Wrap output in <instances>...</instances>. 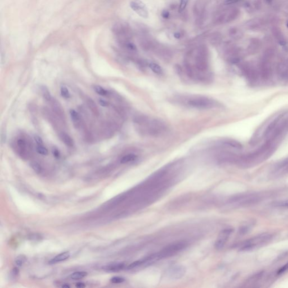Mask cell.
<instances>
[{
  "mask_svg": "<svg viewBox=\"0 0 288 288\" xmlns=\"http://www.w3.org/2000/svg\"><path fill=\"white\" fill-rule=\"evenodd\" d=\"M70 256H71V254L68 252H65L60 253L49 261V264H57L60 262H63V261L67 260V259L70 257Z\"/></svg>",
  "mask_w": 288,
  "mask_h": 288,
  "instance_id": "11",
  "label": "cell"
},
{
  "mask_svg": "<svg viewBox=\"0 0 288 288\" xmlns=\"http://www.w3.org/2000/svg\"><path fill=\"white\" fill-rule=\"evenodd\" d=\"M50 102L51 103L52 110L55 113V114L57 115L60 118L64 119L65 114H64L63 108L61 105L60 103L58 102V101L56 99H54V98H52Z\"/></svg>",
  "mask_w": 288,
  "mask_h": 288,
  "instance_id": "8",
  "label": "cell"
},
{
  "mask_svg": "<svg viewBox=\"0 0 288 288\" xmlns=\"http://www.w3.org/2000/svg\"><path fill=\"white\" fill-rule=\"evenodd\" d=\"M41 93L42 95L43 96V98L47 101H50L51 100L52 96L50 93V92L49 89L47 88L46 86H43L41 87Z\"/></svg>",
  "mask_w": 288,
  "mask_h": 288,
  "instance_id": "17",
  "label": "cell"
},
{
  "mask_svg": "<svg viewBox=\"0 0 288 288\" xmlns=\"http://www.w3.org/2000/svg\"><path fill=\"white\" fill-rule=\"evenodd\" d=\"M86 103H87V105L88 108L91 109V110L95 114L98 115L99 114V110H98V108L94 101L91 98H87L86 99Z\"/></svg>",
  "mask_w": 288,
  "mask_h": 288,
  "instance_id": "13",
  "label": "cell"
},
{
  "mask_svg": "<svg viewBox=\"0 0 288 288\" xmlns=\"http://www.w3.org/2000/svg\"><path fill=\"white\" fill-rule=\"evenodd\" d=\"M266 1L268 3H270L272 1V0H266Z\"/></svg>",
  "mask_w": 288,
  "mask_h": 288,
  "instance_id": "41",
  "label": "cell"
},
{
  "mask_svg": "<svg viewBox=\"0 0 288 288\" xmlns=\"http://www.w3.org/2000/svg\"><path fill=\"white\" fill-rule=\"evenodd\" d=\"M186 273V269L182 265H173L167 270V275L173 280H179L184 277Z\"/></svg>",
  "mask_w": 288,
  "mask_h": 288,
  "instance_id": "5",
  "label": "cell"
},
{
  "mask_svg": "<svg viewBox=\"0 0 288 288\" xmlns=\"http://www.w3.org/2000/svg\"><path fill=\"white\" fill-rule=\"evenodd\" d=\"M232 231L233 230L232 228H227L221 232L217 239L215 243V248L217 249L220 250L224 247Z\"/></svg>",
  "mask_w": 288,
  "mask_h": 288,
  "instance_id": "7",
  "label": "cell"
},
{
  "mask_svg": "<svg viewBox=\"0 0 288 288\" xmlns=\"http://www.w3.org/2000/svg\"><path fill=\"white\" fill-rule=\"evenodd\" d=\"M99 103L102 106H107L108 105V103L106 101L104 100L103 99H100L99 100Z\"/></svg>",
  "mask_w": 288,
  "mask_h": 288,
  "instance_id": "36",
  "label": "cell"
},
{
  "mask_svg": "<svg viewBox=\"0 0 288 288\" xmlns=\"http://www.w3.org/2000/svg\"><path fill=\"white\" fill-rule=\"evenodd\" d=\"M137 156L134 154H128L123 156L120 160V162L122 164H126L130 163L136 160Z\"/></svg>",
  "mask_w": 288,
  "mask_h": 288,
  "instance_id": "14",
  "label": "cell"
},
{
  "mask_svg": "<svg viewBox=\"0 0 288 288\" xmlns=\"http://www.w3.org/2000/svg\"><path fill=\"white\" fill-rule=\"evenodd\" d=\"M149 67L155 73L161 74L163 73V69L160 65L154 63H150Z\"/></svg>",
  "mask_w": 288,
  "mask_h": 288,
  "instance_id": "18",
  "label": "cell"
},
{
  "mask_svg": "<svg viewBox=\"0 0 288 288\" xmlns=\"http://www.w3.org/2000/svg\"><path fill=\"white\" fill-rule=\"evenodd\" d=\"M30 145L24 138L19 137L17 139L15 144V147L16 152L22 158L27 157L30 149Z\"/></svg>",
  "mask_w": 288,
  "mask_h": 288,
  "instance_id": "4",
  "label": "cell"
},
{
  "mask_svg": "<svg viewBox=\"0 0 288 288\" xmlns=\"http://www.w3.org/2000/svg\"><path fill=\"white\" fill-rule=\"evenodd\" d=\"M87 275H88L87 272H85V271H77V272L73 273L71 275L70 277L72 280H80L86 277Z\"/></svg>",
  "mask_w": 288,
  "mask_h": 288,
  "instance_id": "16",
  "label": "cell"
},
{
  "mask_svg": "<svg viewBox=\"0 0 288 288\" xmlns=\"http://www.w3.org/2000/svg\"><path fill=\"white\" fill-rule=\"evenodd\" d=\"M70 116L74 127L77 129L80 128L82 125V120L79 113L75 110L72 109L70 110Z\"/></svg>",
  "mask_w": 288,
  "mask_h": 288,
  "instance_id": "9",
  "label": "cell"
},
{
  "mask_svg": "<svg viewBox=\"0 0 288 288\" xmlns=\"http://www.w3.org/2000/svg\"><path fill=\"white\" fill-rule=\"evenodd\" d=\"M276 38H277V41L279 44L282 45V46H284L286 44L285 40H284V38L283 37V35L281 34H280V33H277L276 35Z\"/></svg>",
  "mask_w": 288,
  "mask_h": 288,
  "instance_id": "28",
  "label": "cell"
},
{
  "mask_svg": "<svg viewBox=\"0 0 288 288\" xmlns=\"http://www.w3.org/2000/svg\"><path fill=\"white\" fill-rule=\"evenodd\" d=\"M125 267V264L122 263H115L106 265L103 267V269L107 272H116L122 270Z\"/></svg>",
  "mask_w": 288,
  "mask_h": 288,
  "instance_id": "10",
  "label": "cell"
},
{
  "mask_svg": "<svg viewBox=\"0 0 288 288\" xmlns=\"http://www.w3.org/2000/svg\"><path fill=\"white\" fill-rule=\"evenodd\" d=\"M1 142L2 143H5L6 141V131L5 130H2L1 131Z\"/></svg>",
  "mask_w": 288,
  "mask_h": 288,
  "instance_id": "31",
  "label": "cell"
},
{
  "mask_svg": "<svg viewBox=\"0 0 288 288\" xmlns=\"http://www.w3.org/2000/svg\"><path fill=\"white\" fill-rule=\"evenodd\" d=\"M30 167L32 168L37 173H40L42 172V166L40 165V164H39L38 162H32L30 163Z\"/></svg>",
  "mask_w": 288,
  "mask_h": 288,
  "instance_id": "19",
  "label": "cell"
},
{
  "mask_svg": "<svg viewBox=\"0 0 288 288\" xmlns=\"http://www.w3.org/2000/svg\"><path fill=\"white\" fill-rule=\"evenodd\" d=\"M130 7L136 14L143 18H147L149 12L147 6L140 0H133L130 3Z\"/></svg>",
  "mask_w": 288,
  "mask_h": 288,
  "instance_id": "6",
  "label": "cell"
},
{
  "mask_svg": "<svg viewBox=\"0 0 288 288\" xmlns=\"http://www.w3.org/2000/svg\"><path fill=\"white\" fill-rule=\"evenodd\" d=\"M277 121H278V120L276 119V120H274L271 123V124L268 126V127L267 128L266 130L265 131V133H264V135H265V136H268V135H269V133L274 130L275 127L277 125Z\"/></svg>",
  "mask_w": 288,
  "mask_h": 288,
  "instance_id": "23",
  "label": "cell"
},
{
  "mask_svg": "<svg viewBox=\"0 0 288 288\" xmlns=\"http://www.w3.org/2000/svg\"><path fill=\"white\" fill-rule=\"evenodd\" d=\"M25 260H26V258L24 256H19L16 258L15 263H16V265L19 266H21L22 264L24 263Z\"/></svg>",
  "mask_w": 288,
  "mask_h": 288,
  "instance_id": "24",
  "label": "cell"
},
{
  "mask_svg": "<svg viewBox=\"0 0 288 288\" xmlns=\"http://www.w3.org/2000/svg\"><path fill=\"white\" fill-rule=\"evenodd\" d=\"M186 247V243L184 242H177L169 245L168 247L164 248L163 250L158 252L160 259L174 256L181 250H183Z\"/></svg>",
  "mask_w": 288,
  "mask_h": 288,
  "instance_id": "3",
  "label": "cell"
},
{
  "mask_svg": "<svg viewBox=\"0 0 288 288\" xmlns=\"http://www.w3.org/2000/svg\"><path fill=\"white\" fill-rule=\"evenodd\" d=\"M286 25H287V27H288V22H287V23H286Z\"/></svg>",
  "mask_w": 288,
  "mask_h": 288,
  "instance_id": "42",
  "label": "cell"
},
{
  "mask_svg": "<svg viewBox=\"0 0 288 288\" xmlns=\"http://www.w3.org/2000/svg\"><path fill=\"white\" fill-rule=\"evenodd\" d=\"M36 152L39 154L42 155H47L49 154L48 150L44 145H37L36 147Z\"/></svg>",
  "mask_w": 288,
  "mask_h": 288,
  "instance_id": "22",
  "label": "cell"
},
{
  "mask_svg": "<svg viewBox=\"0 0 288 288\" xmlns=\"http://www.w3.org/2000/svg\"><path fill=\"white\" fill-rule=\"evenodd\" d=\"M76 286L77 288H84V287L86 286L85 284H84V283H77Z\"/></svg>",
  "mask_w": 288,
  "mask_h": 288,
  "instance_id": "37",
  "label": "cell"
},
{
  "mask_svg": "<svg viewBox=\"0 0 288 288\" xmlns=\"http://www.w3.org/2000/svg\"><path fill=\"white\" fill-rule=\"evenodd\" d=\"M124 45H125V47L128 50H130L131 51H135L136 50V46L134 44L130 42H128V41L125 42H124Z\"/></svg>",
  "mask_w": 288,
  "mask_h": 288,
  "instance_id": "27",
  "label": "cell"
},
{
  "mask_svg": "<svg viewBox=\"0 0 288 288\" xmlns=\"http://www.w3.org/2000/svg\"><path fill=\"white\" fill-rule=\"evenodd\" d=\"M162 16L164 19H168L169 17V13L167 10H163L162 13Z\"/></svg>",
  "mask_w": 288,
  "mask_h": 288,
  "instance_id": "34",
  "label": "cell"
},
{
  "mask_svg": "<svg viewBox=\"0 0 288 288\" xmlns=\"http://www.w3.org/2000/svg\"><path fill=\"white\" fill-rule=\"evenodd\" d=\"M61 140L66 146L68 147H72L74 146V141L71 136L65 132H61L59 134Z\"/></svg>",
  "mask_w": 288,
  "mask_h": 288,
  "instance_id": "12",
  "label": "cell"
},
{
  "mask_svg": "<svg viewBox=\"0 0 288 288\" xmlns=\"http://www.w3.org/2000/svg\"><path fill=\"white\" fill-rule=\"evenodd\" d=\"M34 140L36 142V144H37V145H44L43 140L40 136H38V135H35Z\"/></svg>",
  "mask_w": 288,
  "mask_h": 288,
  "instance_id": "29",
  "label": "cell"
},
{
  "mask_svg": "<svg viewBox=\"0 0 288 288\" xmlns=\"http://www.w3.org/2000/svg\"><path fill=\"white\" fill-rule=\"evenodd\" d=\"M63 288H70V286L68 285H63L62 286Z\"/></svg>",
  "mask_w": 288,
  "mask_h": 288,
  "instance_id": "40",
  "label": "cell"
},
{
  "mask_svg": "<svg viewBox=\"0 0 288 288\" xmlns=\"http://www.w3.org/2000/svg\"><path fill=\"white\" fill-rule=\"evenodd\" d=\"M287 270H288V262L278 270L277 275L282 274L283 273L285 272Z\"/></svg>",
  "mask_w": 288,
  "mask_h": 288,
  "instance_id": "30",
  "label": "cell"
},
{
  "mask_svg": "<svg viewBox=\"0 0 288 288\" xmlns=\"http://www.w3.org/2000/svg\"><path fill=\"white\" fill-rule=\"evenodd\" d=\"M188 105L197 109H207L218 106L217 101L207 97H194L188 100Z\"/></svg>",
  "mask_w": 288,
  "mask_h": 288,
  "instance_id": "1",
  "label": "cell"
},
{
  "mask_svg": "<svg viewBox=\"0 0 288 288\" xmlns=\"http://www.w3.org/2000/svg\"><path fill=\"white\" fill-rule=\"evenodd\" d=\"M18 275H19V269L17 268H14L11 272V276H13L14 278L17 276Z\"/></svg>",
  "mask_w": 288,
  "mask_h": 288,
  "instance_id": "35",
  "label": "cell"
},
{
  "mask_svg": "<svg viewBox=\"0 0 288 288\" xmlns=\"http://www.w3.org/2000/svg\"><path fill=\"white\" fill-rule=\"evenodd\" d=\"M271 239V235L270 234H262L258 235L256 237L252 238L244 243L243 245L240 248V250L248 251L261 246L262 247L269 242Z\"/></svg>",
  "mask_w": 288,
  "mask_h": 288,
  "instance_id": "2",
  "label": "cell"
},
{
  "mask_svg": "<svg viewBox=\"0 0 288 288\" xmlns=\"http://www.w3.org/2000/svg\"><path fill=\"white\" fill-rule=\"evenodd\" d=\"M241 0H226L225 1V5H232L234 3H239Z\"/></svg>",
  "mask_w": 288,
  "mask_h": 288,
  "instance_id": "33",
  "label": "cell"
},
{
  "mask_svg": "<svg viewBox=\"0 0 288 288\" xmlns=\"http://www.w3.org/2000/svg\"><path fill=\"white\" fill-rule=\"evenodd\" d=\"M125 279L123 277H120V276H115V277H112L110 279L111 283L113 284H120L122 283L125 281Z\"/></svg>",
  "mask_w": 288,
  "mask_h": 288,
  "instance_id": "25",
  "label": "cell"
},
{
  "mask_svg": "<svg viewBox=\"0 0 288 288\" xmlns=\"http://www.w3.org/2000/svg\"><path fill=\"white\" fill-rule=\"evenodd\" d=\"M93 88L96 93L99 94V95L106 96L109 95V92L106 89H105L104 87L99 85L93 86Z\"/></svg>",
  "mask_w": 288,
  "mask_h": 288,
  "instance_id": "15",
  "label": "cell"
},
{
  "mask_svg": "<svg viewBox=\"0 0 288 288\" xmlns=\"http://www.w3.org/2000/svg\"><path fill=\"white\" fill-rule=\"evenodd\" d=\"M52 153H53V155H54L55 157H56V158H57L60 157V152H59V150L57 149V148H56V147H54V148H53V150H52Z\"/></svg>",
  "mask_w": 288,
  "mask_h": 288,
  "instance_id": "32",
  "label": "cell"
},
{
  "mask_svg": "<svg viewBox=\"0 0 288 288\" xmlns=\"http://www.w3.org/2000/svg\"><path fill=\"white\" fill-rule=\"evenodd\" d=\"M224 144L226 145H227L229 146H231V147L240 149L242 147V144H240L239 142L235 141V140H228L227 141L224 142Z\"/></svg>",
  "mask_w": 288,
  "mask_h": 288,
  "instance_id": "21",
  "label": "cell"
},
{
  "mask_svg": "<svg viewBox=\"0 0 288 288\" xmlns=\"http://www.w3.org/2000/svg\"><path fill=\"white\" fill-rule=\"evenodd\" d=\"M174 37L176 38H177V39H179L180 37H181V35L179 33H175L174 35Z\"/></svg>",
  "mask_w": 288,
  "mask_h": 288,
  "instance_id": "39",
  "label": "cell"
},
{
  "mask_svg": "<svg viewBox=\"0 0 288 288\" xmlns=\"http://www.w3.org/2000/svg\"><path fill=\"white\" fill-rule=\"evenodd\" d=\"M60 93L63 98L65 99H69L71 97V94L68 88L64 85H62L60 87Z\"/></svg>",
  "mask_w": 288,
  "mask_h": 288,
  "instance_id": "20",
  "label": "cell"
},
{
  "mask_svg": "<svg viewBox=\"0 0 288 288\" xmlns=\"http://www.w3.org/2000/svg\"><path fill=\"white\" fill-rule=\"evenodd\" d=\"M189 0H180L179 3V11L181 13L186 8V6L188 5V2Z\"/></svg>",
  "mask_w": 288,
  "mask_h": 288,
  "instance_id": "26",
  "label": "cell"
},
{
  "mask_svg": "<svg viewBox=\"0 0 288 288\" xmlns=\"http://www.w3.org/2000/svg\"><path fill=\"white\" fill-rule=\"evenodd\" d=\"M279 205H280V206H281V207H288V200L283 201V202L279 204Z\"/></svg>",
  "mask_w": 288,
  "mask_h": 288,
  "instance_id": "38",
  "label": "cell"
}]
</instances>
